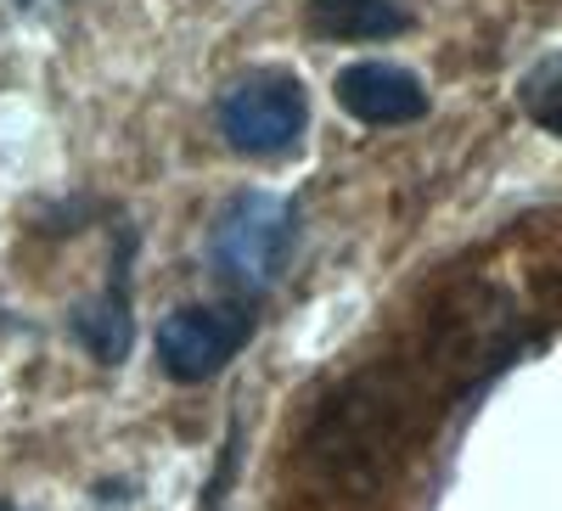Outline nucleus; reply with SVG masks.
I'll return each instance as SVG.
<instances>
[{"label": "nucleus", "instance_id": "20e7f679", "mask_svg": "<svg viewBox=\"0 0 562 511\" xmlns=\"http://www.w3.org/2000/svg\"><path fill=\"white\" fill-rule=\"evenodd\" d=\"M333 96L355 124H371V129L411 124V118L428 113V90H422V79L400 63H349L333 84Z\"/></svg>", "mask_w": 562, "mask_h": 511}, {"label": "nucleus", "instance_id": "f03ea898", "mask_svg": "<svg viewBox=\"0 0 562 511\" xmlns=\"http://www.w3.org/2000/svg\"><path fill=\"white\" fill-rule=\"evenodd\" d=\"M304 124H310V96L293 73L265 68V73H243L237 84L220 90L214 102V129L231 152H248V158H276L304 141Z\"/></svg>", "mask_w": 562, "mask_h": 511}, {"label": "nucleus", "instance_id": "1a4fd4ad", "mask_svg": "<svg viewBox=\"0 0 562 511\" xmlns=\"http://www.w3.org/2000/svg\"><path fill=\"white\" fill-rule=\"evenodd\" d=\"M0 511H18V506H12V500H0Z\"/></svg>", "mask_w": 562, "mask_h": 511}, {"label": "nucleus", "instance_id": "f257e3e1", "mask_svg": "<svg viewBox=\"0 0 562 511\" xmlns=\"http://www.w3.org/2000/svg\"><path fill=\"white\" fill-rule=\"evenodd\" d=\"M293 242H299V208L276 192H237L220 219L209 225V264L220 282L243 287V293H259L270 287L281 270L293 259Z\"/></svg>", "mask_w": 562, "mask_h": 511}, {"label": "nucleus", "instance_id": "6e6552de", "mask_svg": "<svg viewBox=\"0 0 562 511\" xmlns=\"http://www.w3.org/2000/svg\"><path fill=\"white\" fill-rule=\"evenodd\" d=\"M18 7H45V0H18Z\"/></svg>", "mask_w": 562, "mask_h": 511}, {"label": "nucleus", "instance_id": "423d86ee", "mask_svg": "<svg viewBox=\"0 0 562 511\" xmlns=\"http://www.w3.org/2000/svg\"><path fill=\"white\" fill-rule=\"evenodd\" d=\"M304 23L333 39V45H360V39H394L411 29V7L400 0H310Z\"/></svg>", "mask_w": 562, "mask_h": 511}, {"label": "nucleus", "instance_id": "7ed1b4c3", "mask_svg": "<svg viewBox=\"0 0 562 511\" xmlns=\"http://www.w3.org/2000/svg\"><path fill=\"white\" fill-rule=\"evenodd\" d=\"M254 338V309L248 304H192L158 320L153 354L169 383H209L243 354Z\"/></svg>", "mask_w": 562, "mask_h": 511}, {"label": "nucleus", "instance_id": "39448f33", "mask_svg": "<svg viewBox=\"0 0 562 511\" xmlns=\"http://www.w3.org/2000/svg\"><path fill=\"white\" fill-rule=\"evenodd\" d=\"M130 248L135 237L130 230H119V253H113V287L102 298H85L74 309V338L79 349H90L102 365H119L130 354V338H135V320H130Z\"/></svg>", "mask_w": 562, "mask_h": 511}, {"label": "nucleus", "instance_id": "0eeeda50", "mask_svg": "<svg viewBox=\"0 0 562 511\" xmlns=\"http://www.w3.org/2000/svg\"><path fill=\"white\" fill-rule=\"evenodd\" d=\"M518 102H524V113H529L540 129L562 135V52L540 57V63L524 73V84H518Z\"/></svg>", "mask_w": 562, "mask_h": 511}]
</instances>
